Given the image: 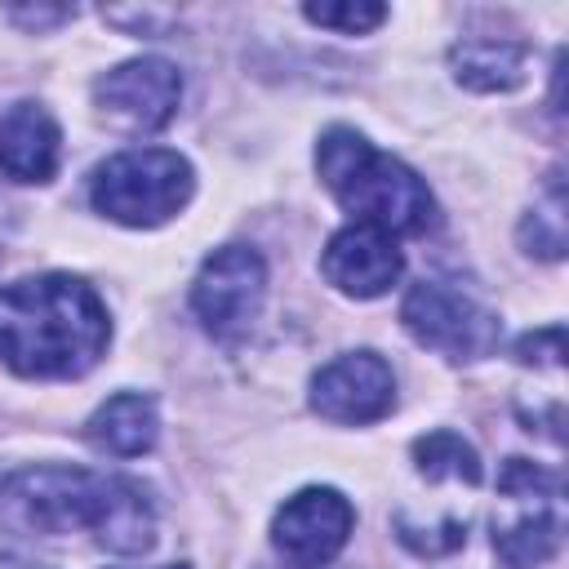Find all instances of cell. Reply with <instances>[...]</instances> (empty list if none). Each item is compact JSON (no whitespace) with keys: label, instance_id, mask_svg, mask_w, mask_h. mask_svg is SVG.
<instances>
[{"label":"cell","instance_id":"6da1fadb","mask_svg":"<svg viewBox=\"0 0 569 569\" xmlns=\"http://www.w3.org/2000/svg\"><path fill=\"white\" fill-rule=\"evenodd\" d=\"M107 338V307L80 276L44 271L0 289V365L22 378H80Z\"/></svg>","mask_w":569,"mask_h":569},{"label":"cell","instance_id":"7a4b0ae2","mask_svg":"<svg viewBox=\"0 0 569 569\" xmlns=\"http://www.w3.org/2000/svg\"><path fill=\"white\" fill-rule=\"evenodd\" d=\"M316 169L329 196L365 227L387 236H422L436 222L427 182L396 156L378 151L351 124H333L316 142Z\"/></svg>","mask_w":569,"mask_h":569},{"label":"cell","instance_id":"3957f363","mask_svg":"<svg viewBox=\"0 0 569 569\" xmlns=\"http://www.w3.org/2000/svg\"><path fill=\"white\" fill-rule=\"evenodd\" d=\"M111 476L84 467H22L0 480V529L58 538L71 529L102 525Z\"/></svg>","mask_w":569,"mask_h":569},{"label":"cell","instance_id":"277c9868","mask_svg":"<svg viewBox=\"0 0 569 569\" xmlns=\"http://www.w3.org/2000/svg\"><path fill=\"white\" fill-rule=\"evenodd\" d=\"M565 538V489L560 476L507 458L498 471V502H493V551L507 569H538L556 556Z\"/></svg>","mask_w":569,"mask_h":569},{"label":"cell","instance_id":"5b68a950","mask_svg":"<svg viewBox=\"0 0 569 569\" xmlns=\"http://www.w3.org/2000/svg\"><path fill=\"white\" fill-rule=\"evenodd\" d=\"M196 191L191 164L164 147H138L102 160L89 182V200L98 213L124 227H160L169 222Z\"/></svg>","mask_w":569,"mask_h":569},{"label":"cell","instance_id":"8992f818","mask_svg":"<svg viewBox=\"0 0 569 569\" xmlns=\"http://www.w3.org/2000/svg\"><path fill=\"white\" fill-rule=\"evenodd\" d=\"M400 325L418 347H431L445 360H485L502 338V320L445 280H418L400 302Z\"/></svg>","mask_w":569,"mask_h":569},{"label":"cell","instance_id":"52a82bcc","mask_svg":"<svg viewBox=\"0 0 569 569\" xmlns=\"http://www.w3.org/2000/svg\"><path fill=\"white\" fill-rule=\"evenodd\" d=\"M267 298V262L258 249L249 244H222L213 249L191 284V311L196 320L222 338V342H240Z\"/></svg>","mask_w":569,"mask_h":569},{"label":"cell","instance_id":"ba28073f","mask_svg":"<svg viewBox=\"0 0 569 569\" xmlns=\"http://www.w3.org/2000/svg\"><path fill=\"white\" fill-rule=\"evenodd\" d=\"M93 102L107 124L124 133H156L178 116L182 76L164 58H129L93 80Z\"/></svg>","mask_w":569,"mask_h":569},{"label":"cell","instance_id":"9c48e42d","mask_svg":"<svg viewBox=\"0 0 569 569\" xmlns=\"http://www.w3.org/2000/svg\"><path fill=\"white\" fill-rule=\"evenodd\" d=\"M351 525H356L351 502L329 485H311V489H298L293 498H284V507L276 511L271 547L293 569H320L347 547Z\"/></svg>","mask_w":569,"mask_h":569},{"label":"cell","instance_id":"30bf717a","mask_svg":"<svg viewBox=\"0 0 569 569\" xmlns=\"http://www.w3.org/2000/svg\"><path fill=\"white\" fill-rule=\"evenodd\" d=\"M396 405L391 365L378 351H347L311 378V409L329 422H378Z\"/></svg>","mask_w":569,"mask_h":569},{"label":"cell","instance_id":"8fae6325","mask_svg":"<svg viewBox=\"0 0 569 569\" xmlns=\"http://www.w3.org/2000/svg\"><path fill=\"white\" fill-rule=\"evenodd\" d=\"M320 271L347 298H382L400 280L405 253H400L396 236L365 227V222H351V227L329 236V244L320 253Z\"/></svg>","mask_w":569,"mask_h":569},{"label":"cell","instance_id":"7c38bea8","mask_svg":"<svg viewBox=\"0 0 569 569\" xmlns=\"http://www.w3.org/2000/svg\"><path fill=\"white\" fill-rule=\"evenodd\" d=\"M62 156V129L40 102H13L0 116V173L13 182H49Z\"/></svg>","mask_w":569,"mask_h":569},{"label":"cell","instance_id":"4fadbf2b","mask_svg":"<svg viewBox=\"0 0 569 569\" xmlns=\"http://www.w3.org/2000/svg\"><path fill=\"white\" fill-rule=\"evenodd\" d=\"M89 445L111 453V458H138L156 445L160 422H156V405L138 391H120L107 405H98V413L84 427Z\"/></svg>","mask_w":569,"mask_h":569},{"label":"cell","instance_id":"5bb4252c","mask_svg":"<svg viewBox=\"0 0 569 569\" xmlns=\"http://www.w3.org/2000/svg\"><path fill=\"white\" fill-rule=\"evenodd\" d=\"M98 542L107 551L120 556H142L156 542V507L147 498V489L129 476H111V493L102 507V525H98Z\"/></svg>","mask_w":569,"mask_h":569},{"label":"cell","instance_id":"9a60e30c","mask_svg":"<svg viewBox=\"0 0 569 569\" xmlns=\"http://www.w3.org/2000/svg\"><path fill=\"white\" fill-rule=\"evenodd\" d=\"M525 44H511V40H467V44H453L449 49V67H453V80L467 84V89H480V93H507L525 80Z\"/></svg>","mask_w":569,"mask_h":569},{"label":"cell","instance_id":"2e32d148","mask_svg":"<svg viewBox=\"0 0 569 569\" xmlns=\"http://www.w3.org/2000/svg\"><path fill=\"white\" fill-rule=\"evenodd\" d=\"M413 467L427 480H462V485H480V458L476 449L453 436V431H431L413 440Z\"/></svg>","mask_w":569,"mask_h":569},{"label":"cell","instance_id":"e0dca14e","mask_svg":"<svg viewBox=\"0 0 569 569\" xmlns=\"http://www.w3.org/2000/svg\"><path fill=\"white\" fill-rule=\"evenodd\" d=\"M520 244L529 253H538V258H560L565 253V196H560V182H551L547 209H533L520 222Z\"/></svg>","mask_w":569,"mask_h":569},{"label":"cell","instance_id":"ac0fdd59","mask_svg":"<svg viewBox=\"0 0 569 569\" xmlns=\"http://www.w3.org/2000/svg\"><path fill=\"white\" fill-rule=\"evenodd\" d=\"M302 18L316 22V27H333V31L360 36V31H373L387 18V9L382 4H307Z\"/></svg>","mask_w":569,"mask_h":569},{"label":"cell","instance_id":"d6986e66","mask_svg":"<svg viewBox=\"0 0 569 569\" xmlns=\"http://www.w3.org/2000/svg\"><path fill=\"white\" fill-rule=\"evenodd\" d=\"M516 360H520V365H533V369L560 373V365H565V329L551 325V329L525 333V338L516 342Z\"/></svg>","mask_w":569,"mask_h":569},{"label":"cell","instance_id":"ffe728a7","mask_svg":"<svg viewBox=\"0 0 569 569\" xmlns=\"http://www.w3.org/2000/svg\"><path fill=\"white\" fill-rule=\"evenodd\" d=\"M0 569H49V565H36V560H22V556H0Z\"/></svg>","mask_w":569,"mask_h":569},{"label":"cell","instance_id":"44dd1931","mask_svg":"<svg viewBox=\"0 0 569 569\" xmlns=\"http://www.w3.org/2000/svg\"><path fill=\"white\" fill-rule=\"evenodd\" d=\"M160 569H187V565H160Z\"/></svg>","mask_w":569,"mask_h":569}]
</instances>
